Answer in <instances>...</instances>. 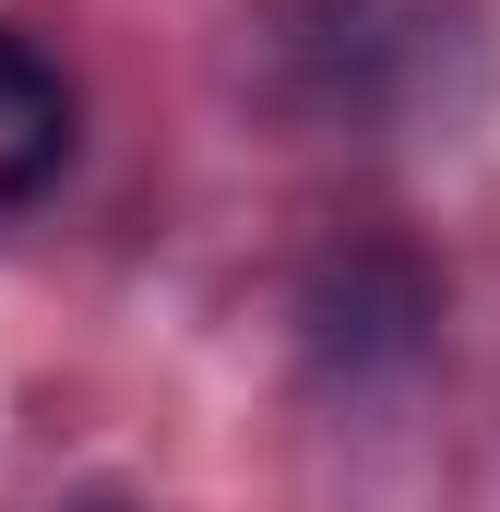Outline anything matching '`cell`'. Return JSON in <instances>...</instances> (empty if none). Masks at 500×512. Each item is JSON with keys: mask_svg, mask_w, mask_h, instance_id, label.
<instances>
[{"mask_svg": "<svg viewBox=\"0 0 500 512\" xmlns=\"http://www.w3.org/2000/svg\"><path fill=\"white\" fill-rule=\"evenodd\" d=\"M72 167V84L36 36L0 24V203H36Z\"/></svg>", "mask_w": 500, "mask_h": 512, "instance_id": "cell-1", "label": "cell"}]
</instances>
